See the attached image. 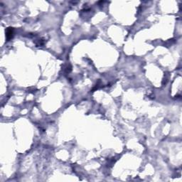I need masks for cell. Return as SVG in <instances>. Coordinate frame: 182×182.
<instances>
[{
    "instance_id": "1",
    "label": "cell",
    "mask_w": 182,
    "mask_h": 182,
    "mask_svg": "<svg viewBox=\"0 0 182 182\" xmlns=\"http://www.w3.org/2000/svg\"><path fill=\"white\" fill-rule=\"evenodd\" d=\"M14 34V31L12 28H8L7 29V32H6V36H7V39L8 40L11 39L12 38Z\"/></svg>"
}]
</instances>
